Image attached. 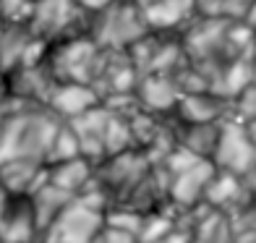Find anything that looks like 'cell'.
I'll return each instance as SVG.
<instances>
[{
    "label": "cell",
    "instance_id": "cell-8",
    "mask_svg": "<svg viewBox=\"0 0 256 243\" xmlns=\"http://www.w3.org/2000/svg\"><path fill=\"white\" fill-rule=\"evenodd\" d=\"M138 81H142V74L134 66L128 50H104L102 66L92 86L100 94V100H108L115 94H131V92H136Z\"/></svg>",
    "mask_w": 256,
    "mask_h": 243
},
{
    "label": "cell",
    "instance_id": "cell-22",
    "mask_svg": "<svg viewBox=\"0 0 256 243\" xmlns=\"http://www.w3.org/2000/svg\"><path fill=\"white\" fill-rule=\"evenodd\" d=\"M220 131H222V120L220 123H196V126L180 123L178 126V142L186 149H191L194 154H199L202 160H212L217 142H220Z\"/></svg>",
    "mask_w": 256,
    "mask_h": 243
},
{
    "label": "cell",
    "instance_id": "cell-24",
    "mask_svg": "<svg viewBox=\"0 0 256 243\" xmlns=\"http://www.w3.org/2000/svg\"><path fill=\"white\" fill-rule=\"evenodd\" d=\"M81 157V144H78V136L74 134V128L68 123H63L58 128L55 138H52V146H50V154H48V165H58V162H68V160H76Z\"/></svg>",
    "mask_w": 256,
    "mask_h": 243
},
{
    "label": "cell",
    "instance_id": "cell-9",
    "mask_svg": "<svg viewBox=\"0 0 256 243\" xmlns=\"http://www.w3.org/2000/svg\"><path fill=\"white\" fill-rule=\"evenodd\" d=\"M217 176V168L212 160H202L199 165H194L191 170L178 172L170 180V204L178 212L194 210L199 204H206V191L212 186V180Z\"/></svg>",
    "mask_w": 256,
    "mask_h": 243
},
{
    "label": "cell",
    "instance_id": "cell-6",
    "mask_svg": "<svg viewBox=\"0 0 256 243\" xmlns=\"http://www.w3.org/2000/svg\"><path fill=\"white\" fill-rule=\"evenodd\" d=\"M149 170H152V162H149L144 149H128L123 154L108 157L97 168L94 176L102 191L108 194L110 206H120L128 199V194L146 178Z\"/></svg>",
    "mask_w": 256,
    "mask_h": 243
},
{
    "label": "cell",
    "instance_id": "cell-29",
    "mask_svg": "<svg viewBox=\"0 0 256 243\" xmlns=\"http://www.w3.org/2000/svg\"><path fill=\"white\" fill-rule=\"evenodd\" d=\"M34 14V0H3V16L6 24H26Z\"/></svg>",
    "mask_w": 256,
    "mask_h": 243
},
{
    "label": "cell",
    "instance_id": "cell-32",
    "mask_svg": "<svg viewBox=\"0 0 256 243\" xmlns=\"http://www.w3.org/2000/svg\"><path fill=\"white\" fill-rule=\"evenodd\" d=\"M92 243H138L134 236H128V233H120V230H115V228H108L104 225L100 233L94 236V240Z\"/></svg>",
    "mask_w": 256,
    "mask_h": 243
},
{
    "label": "cell",
    "instance_id": "cell-34",
    "mask_svg": "<svg viewBox=\"0 0 256 243\" xmlns=\"http://www.w3.org/2000/svg\"><path fill=\"white\" fill-rule=\"evenodd\" d=\"M154 243H191V233H188V230H183V228H176L170 236L160 238V240H154Z\"/></svg>",
    "mask_w": 256,
    "mask_h": 243
},
{
    "label": "cell",
    "instance_id": "cell-40",
    "mask_svg": "<svg viewBox=\"0 0 256 243\" xmlns=\"http://www.w3.org/2000/svg\"><path fill=\"white\" fill-rule=\"evenodd\" d=\"M34 3H37V0H34Z\"/></svg>",
    "mask_w": 256,
    "mask_h": 243
},
{
    "label": "cell",
    "instance_id": "cell-37",
    "mask_svg": "<svg viewBox=\"0 0 256 243\" xmlns=\"http://www.w3.org/2000/svg\"><path fill=\"white\" fill-rule=\"evenodd\" d=\"M246 131H248V136H251V142L256 144V118L246 123Z\"/></svg>",
    "mask_w": 256,
    "mask_h": 243
},
{
    "label": "cell",
    "instance_id": "cell-28",
    "mask_svg": "<svg viewBox=\"0 0 256 243\" xmlns=\"http://www.w3.org/2000/svg\"><path fill=\"white\" fill-rule=\"evenodd\" d=\"M232 118H238L243 123H248V120L256 118V81L232 100Z\"/></svg>",
    "mask_w": 256,
    "mask_h": 243
},
{
    "label": "cell",
    "instance_id": "cell-23",
    "mask_svg": "<svg viewBox=\"0 0 256 243\" xmlns=\"http://www.w3.org/2000/svg\"><path fill=\"white\" fill-rule=\"evenodd\" d=\"M104 146H108V157L123 154L128 149H138L131 134V123L123 115H112L110 112V123H108V134H104Z\"/></svg>",
    "mask_w": 256,
    "mask_h": 243
},
{
    "label": "cell",
    "instance_id": "cell-13",
    "mask_svg": "<svg viewBox=\"0 0 256 243\" xmlns=\"http://www.w3.org/2000/svg\"><path fill=\"white\" fill-rule=\"evenodd\" d=\"M0 240L3 243H40V228H37V220H34L29 196H10V202L3 212Z\"/></svg>",
    "mask_w": 256,
    "mask_h": 243
},
{
    "label": "cell",
    "instance_id": "cell-21",
    "mask_svg": "<svg viewBox=\"0 0 256 243\" xmlns=\"http://www.w3.org/2000/svg\"><path fill=\"white\" fill-rule=\"evenodd\" d=\"M34 34L26 24H6L0 29V74L8 76L24 63V52Z\"/></svg>",
    "mask_w": 256,
    "mask_h": 243
},
{
    "label": "cell",
    "instance_id": "cell-39",
    "mask_svg": "<svg viewBox=\"0 0 256 243\" xmlns=\"http://www.w3.org/2000/svg\"><path fill=\"white\" fill-rule=\"evenodd\" d=\"M251 68H254V81H256V52H254V58H251Z\"/></svg>",
    "mask_w": 256,
    "mask_h": 243
},
{
    "label": "cell",
    "instance_id": "cell-20",
    "mask_svg": "<svg viewBox=\"0 0 256 243\" xmlns=\"http://www.w3.org/2000/svg\"><path fill=\"white\" fill-rule=\"evenodd\" d=\"M204 202L209 206H214V210H222V212L240 210V206L248 202V194H246V186H243V178L232 176V172L217 170V176L212 180V186H209Z\"/></svg>",
    "mask_w": 256,
    "mask_h": 243
},
{
    "label": "cell",
    "instance_id": "cell-36",
    "mask_svg": "<svg viewBox=\"0 0 256 243\" xmlns=\"http://www.w3.org/2000/svg\"><path fill=\"white\" fill-rule=\"evenodd\" d=\"M246 24L256 32V0H254V6H251V10H248V16H246Z\"/></svg>",
    "mask_w": 256,
    "mask_h": 243
},
{
    "label": "cell",
    "instance_id": "cell-2",
    "mask_svg": "<svg viewBox=\"0 0 256 243\" xmlns=\"http://www.w3.org/2000/svg\"><path fill=\"white\" fill-rule=\"evenodd\" d=\"M102 55L104 50L89 34H78L50 44L44 66L58 84H92L102 66Z\"/></svg>",
    "mask_w": 256,
    "mask_h": 243
},
{
    "label": "cell",
    "instance_id": "cell-14",
    "mask_svg": "<svg viewBox=\"0 0 256 243\" xmlns=\"http://www.w3.org/2000/svg\"><path fill=\"white\" fill-rule=\"evenodd\" d=\"M48 183V165L37 160H8L0 162V186L10 196H32Z\"/></svg>",
    "mask_w": 256,
    "mask_h": 243
},
{
    "label": "cell",
    "instance_id": "cell-5",
    "mask_svg": "<svg viewBox=\"0 0 256 243\" xmlns=\"http://www.w3.org/2000/svg\"><path fill=\"white\" fill-rule=\"evenodd\" d=\"M228 26H230V18H202V16H196L191 24L180 32L186 58H188L209 81H212L217 68L225 63L222 60V42H225Z\"/></svg>",
    "mask_w": 256,
    "mask_h": 243
},
{
    "label": "cell",
    "instance_id": "cell-19",
    "mask_svg": "<svg viewBox=\"0 0 256 243\" xmlns=\"http://www.w3.org/2000/svg\"><path fill=\"white\" fill-rule=\"evenodd\" d=\"M212 92L220 94L222 100H236L246 86L254 84V68H251V58H240V60H230L222 63L212 76Z\"/></svg>",
    "mask_w": 256,
    "mask_h": 243
},
{
    "label": "cell",
    "instance_id": "cell-16",
    "mask_svg": "<svg viewBox=\"0 0 256 243\" xmlns=\"http://www.w3.org/2000/svg\"><path fill=\"white\" fill-rule=\"evenodd\" d=\"M97 105H102V100H100V94L94 92L92 84H58L50 102H48V108L63 123L89 112L92 108H97Z\"/></svg>",
    "mask_w": 256,
    "mask_h": 243
},
{
    "label": "cell",
    "instance_id": "cell-4",
    "mask_svg": "<svg viewBox=\"0 0 256 243\" xmlns=\"http://www.w3.org/2000/svg\"><path fill=\"white\" fill-rule=\"evenodd\" d=\"M89 24L92 14H86L76 0H37L29 21V32L48 44H55L60 40L89 34Z\"/></svg>",
    "mask_w": 256,
    "mask_h": 243
},
{
    "label": "cell",
    "instance_id": "cell-11",
    "mask_svg": "<svg viewBox=\"0 0 256 243\" xmlns=\"http://www.w3.org/2000/svg\"><path fill=\"white\" fill-rule=\"evenodd\" d=\"M110 123V110L104 105L92 108L89 112L78 115V118L68 120V126L74 128L81 144V157H86L94 168H100L108 160V146H104V134H108Z\"/></svg>",
    "mask_w": 256,
    "mask_h": 243
},
{
    "label": "cell",
    "instance_id": "cell-31",
    "mask_svg": "<svg viewBox=\"0 0 256 243\" xmlns=\"http://www.w3.org/2000/svg\"><path fill=\"white\" fill-rule=\"evenodd\" d=\"M254 0H225V18L230 21H246Z\"/></svg>",
    "mask_w": 256,
    "mask_h": 243
},
{
    "label": "cell",
    "instance_id": "cell-25",
    "mask_svg": "<svg viewBox=\"0 0 256 243\" xmlns=\"http://www.w3.org/2000/svg\"><path fill=\"white\" fill-rule=\"evenodd\" d=\"M170 78L176 81L180 97H183V94H199V92H212V86H209V78H206L191 60H186Z\"/></svg>",
    "mask_w": 256,
    "mask_h": 243
},
{
    "label": "cell",
    "instance_id": "cell-7",
    "mask_svg": "<svg viewBox=\"0 0 256 243\" xmlns=\"http://www.w3.org/2000/svg\"><path fill=\"white\" fill-rule=\"evenodd\" d=\"M212 162L217 170L232 172L238 178H243L251 168H256V144L251 142L243 120L232 118V115L222 120V131H220Z\"/></svg>",
    "mask_w": 256,
    "mask_h": 243
},
{
    "label": "cell",
    "instance_id": "cell-15",
    "mask_svg": "<svg viewBox=\"0 0 256 243\" xmlns=\"http://www.w3.org/2000/svg\"><path fill=\"white\" fill-rule=\"evenodd\" d=\"M136 97H138L142 110H146V112L172 115L178 108V102H180V92L170 76L146 74V76H142V81L136 86Z\"/></svg>",
    "mask_w": 256,
    "mask_h": 243
},
{
    "label": "cell",
    "instance_id": "cell-38",
    "mask_svg": "<svg viewBox=\"0 0 256 243\" xmlns=\"http://www.w3.org/2000/svg\"><path fill=\"white\" fill-rule=\"evenodd\" d=\"M6 26V16H3V0H0V29Z\"/></svg>",
    "mask_w": 256,
    "mask_h": 243
},
{
    "label": "cell",
    "instance_id": "cell-18",
    "mask_svg": "<svg viewBox=\"0 0 256 243\" xmlns=\"http://www.w3.org/2000/svg\"><path fill=\"white\" fill-rule=\"evenodd\" d=\"M94 172H97V168L86 157H76L68 162H58V165H48V180L52 186L68 191L71 196H78L94 180Z\"/></svg>",
    "mask_w": 256,
    "mask_h": 243
},
{
    "label": "cell",
    "instance_id": "cell-35",
    "mask_svg": "<svg viewBox=\"0 0 256 243\" xmlns=\"http://www.w3.org/2000/svg\"><path fill=\"white\" fill-rule=\"evenodd\" d=\"M243 186H246L248 199H256V168H251L246 176H243Z\"/></svg>",
    "mask_w": 256,
    "mask_h": 243
},
{
    "label": "cell",
    "instance_id": "cell-26",
    "mask_svg": "<svg viewBox=\"0 0 256 243\" xmlns=\"http://www.w3.org/2000/svg\"><path fill=\"white\" fill-rule=\"evenodd\" d=\"M104 225L120 230V233L134 236L138 240V230L144 225V214L128 210V206H110V210L104 212Z\"/></svg>",
    "mask_w": 256,
    "mask_h": 243
},
{
    "label": "cell",
    "instance_id": "cell-3",
    "mask_svg": "<svg viewBox=\"0 0 256 243\" xmlns=\"http://www.w3.org/2000/svg\"><path fill=\"white\" fill-rule=\"evenodd\" d=\"M152 32L134 0H115L112 6L92 16L89 37L102 50H128Z\"/></svg>",
    "mask_w": 256,
    "mask_h": 243
},
{
    "label": "cell",
    "instance_id": "cell-30",
    "mask_svg": "<svg viewBox=\"0 0 256 243\" xmlns=\"http://www.w3.org/2000/svg\"><path fill=\"white\" fill-rule=\"evenodd\" d=\"M196 16L225 18V0H196Z\"/></svg>",
    "mask_w": 256,
    "mask_h": 243
},
{
    "label": "cell",
    "instance_id": "cell-27",
    "mask_svg": "<svg viewBox=\"0 0 256 243\" xmlns=\"http://www.w3.org/2000/svg\"><path fill=\"white\" fill-rule=\"evenodd\" d=\"M202 162V157L199 154H194L191 149H186L183 144H178L172 152L168 154V160L162 162V165L168 168V172L170 176H178V172H186V170H191L194 165H199Z\"/></svg>",
    "mask_w": 256,
    "mask_h": 243
},
{
    "label": "cell",
    "instance_id": "cell-33",
    "mask_svg": "<svg viewBox=\"0 0 256 243\" xmlns=\"http://www.w3.org/2000/svg\"><path fill=\"white\" fill-rule=\"evenodd\" d=\"M76 3H78L81 8H84L86 14H92V16H94V14H100V10H104L108 6H112L115 0H76Z\"/></svg>",
    "mask_w": 256,
    "mask_h": 243
},
{
    "label": "cell",
    "instance_id": "cell-10",
    "mask_svg": "<svg viewBox=\"0 0 256 243\" xmlns=\"http://www.w3.org/2000/svg\"><path fill=\"white\" fill-rule=\"evenodd\" d=\"M152 32L180 34L196 18V0H134Z\"/></svg>",
    "mask_w": 256,
    "mask_h": 243
},
{
    "label": "cell",
    "instance_id": "cell-1",
    "mask_svg": "<svg viewBox=\"0 0 256 243\" xmlns=\"http://www.w3.org/2000/svg\"><path fill=\"white\" fill-rule=\"evenodd\" d=\"M63 120L40 105H24L0 120V162L37 160L48 165L52 138Z\"/></svg>",
    "mask_w": 256,
    "mask_h": 243
},
{
    "label": "cell",
    "instance_id": "cell-17",
    "mask_svg": "<svg viewBox=\"0 0 256 243\" xmlns=\"http://www.w3.org/2000/svg\"><path fill=\"white\" fill-rule=\"evenodd\" d=\"M29 199H32L34 220H37V228H40V240H42V236H44V233H48V230L55 225V220L68 210V204H71V202L76 199V196H71L68 191L52 186V183L48 180L42 188L34 191V194L29 196Z\"/></svg>",
    "mask_w": 256,
    "mask_h": 243
},
{
    "label": "cell",
    "instance_id": "cell-12",
    "mask_svg": "<svg viewBox=\"0 0 256 243\" xmlns=\"http://www.w3.org/2000/svg\"><path fill=\"white\" fill-rule=\"evenodd\" d=\"M176 118L186 126H196V123H220L232 115V102L222 100L214 92H199V94H183L178 108H176Z\"/></svg>",
    "mask_w": 256,
    "mask_h": 243
}]
</instances>
